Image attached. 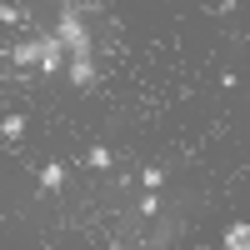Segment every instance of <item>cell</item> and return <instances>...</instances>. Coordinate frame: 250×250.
<instances>
[{"mask_svg": "<svg viewBox=\"0 0 250 250\" xmlns=\"http://www.w3.org/2000/svg\"><path fill=\"white\" fill-rule=\"evenodd\" d=\"M85 160L95 165V170H110V160H115V155H110V145H90V155H85Z\"/></svg>", "mask_w": 250, "mask_h": 250, "instance_id": "52a82bcc", "label": "cell"}, {"mask_svg": "<svg viewBox=\"0 0 250 250\" xmlns=\"http://www.w3.org/2000/svg\"><path fill=\"white\" fill-rule=\"evenodd\" d=\"M140 215H145V220H150V215H160V195H150V190H145V195H140Z\"/></svg>", "mask_w": 250, "mask_h": 250, "instance_id": "9c48e42d", "label": "cell"}, {"mask_svg": "<svg viewBox=\"0 0 250 250\" xmlns=\"http://www.w3.org/2000/svg\"><path fill=\"white\" fill-rule=\"evenodd\" d=\"M140 185H145V190H160V185H165V170H160V165H145V170H140Z\"/></svg>", "mask_w": 250, "mask_h": 250, "instance_id": "8992f818", "label": "cell"}, {"mask_svg": "<svg viewBox=\"0 0 250 250\" xmlns=\"http://www.w3.org/2000/svg\"><path fill=\"white\" fill-rule=\"evenodd\" d=\"M220 250H250V220H235L230 230H225V240H220Z\"/></svg>", "mask_w": 250, "mask_h": 250, "instance_id": "277c9868", "label": "cell"}, {"mask_svg": "<svg viewBox=\"0 0 250 250\" xmlns=\"http://www.w3.org/2000/svg\"><path fill=\"white\" fill-rule=\"evenodd\" d=\"M0 130H5V140H20V135H25V115H5Z\"/></svg>", "mask_w": 250, "mask_h": 250, "instance_id": "ba28073f", "label": "cell"}, {"mask_svg": "<svg viewBox=\"0 0 250 250\" xmlns=\"http://www.w3.org/2000/svg\"><path fill=\"white\" fill-rule=\"evenodd\" d=\"M85 5H60V20H55V35L60 45L70 50V60H95V40H90V25L80 20Z\"/></svg>", "mask_w": 250, "mask_h": 250, "instance_id": "7a4b0ae2", "label": "cell"}, {"mask_svg": "<svg viewBox=\"0 0 250 250\" xmlns=\"http://www.w3.org/2000/svg\"><path fill=\"white\" fill-rule=\"evenodd\" d=\"M65 180H70V175H65V165H60V160H45V165H40V190H60Z\"/></svg>", "mask_w": 250, "mask_h": 250, "instance_id": "3957f363", "label": "cell"}, {"mask_svg": "<svg viewBox=\"0 0 250 250\" xmlns=\"http://www.w3.org/2000/svg\"><path fill=\"white\" fill-rule=\"evenodd\" d=\"M70 85H80V90H85V85H95V60H70Z\"/></svg>", "mask_w": 250, "mask_h": 250, "instance_id": "5b68a950", "label": "cell"}, {"mask_svg": "<svg viewBox=\"0 0 250 250\" xmlns=\"http://www.w3.org/2000/svg\"><path fill=\"white\" fill-rule=\"evenodd\" d=\"M0 25H20V10L15 5H0Z\"/></svg>", "mask_w": 250, "mask_h": 250, "instance_id": "30bf717a", "label": "cell"}, {"mask_svg": "<svg viewBox=\"0 0 250 250\" xmlns=\"http://www.w3.org/2000/svg\"><path fill=\"white\" fill-rule=\"evenodd\" d=\"M10 60H15V65H30V70H45V75H55L60 65L70 70V50L60 45L55 30L50 35H35V40H20V45L10 50Z\"/></svg>", "mask_w": 250, "mask_h": 250, "instance_id": "6da1fadb", "label": "cell"}]
</instances>
